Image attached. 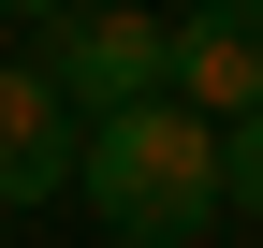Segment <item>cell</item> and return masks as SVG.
Returning a JSON list of instances; mask_svg holds the SVG:
<instances>
[{"instance_id":"cell-1","label":"cell","mask_w":263,"mask_h":248,"mask_svg":"<svg viewBox=\"0 0 263 248\" xmlns=\"http://www.w3.org/2000/svg\"><path fill=\"white\" fill-rule=\"evenodd\" d=\"M73 190L117 248H190L219 234V132L190 102H132V117H88L73 132Z\"/></svg>"},{"instance_id":"cell-2","label":"cell","mask_w":263,"mask_h":248,"mask_svg":"<svg viewBox=\"0 0 263 248\" xmlns=\"http://www.w3.org/2000/svg\"><path fill=\"white\" fill-rule=\"evenodd\" d=\"M29 73L73 102V132H88V117H132V102H161V15H146V0H59Z\"/></svg>"},{"instance_id":"cell-3","label":"cell","mask_w":263,"mask_h":248,"mask_svg":"<svg viewBox=\"0 0 263 248\" xmlns=\"http://www.w3.org/2000/svg\"><path fill=\"white\" fill-rule=\"evenodd\" d=\"M161 102H190L205 132L263 117V0H190V15H161Z\"/></svg>"},{"instance_id":"cell-4","label":"cell","mask_w":263,"mask_h":248,"mask_svg":"<svg viewBox=\"0 0 263 248\" xmlns=\"http://www.w3.org/2000/svg\"><path fill=\"white\" fill-rule=\"evenodd\" d=\"M44 190H73V102H59L29 58H0V204H44Z\"/></svg>"},{"instance_id":"cell-5","label":"cell","mask_w":263,"mask_h":248,"mask_svg":"<svg viewBox=\"0 0 263 248\" xmlns=\"http://www.w3.org/2000/svg\"><path fill=\"white\" fill-rule=\"evenodd\" d=\"M219 204H249V219H263V117L219 132Z\"/></svg>"},{"instance_id":"cell-6","label":"cell","mask_w":263,"mask_h":248,"mask_svg":"<svg viewBox=\"0 0 263 248\" xmlns=\"http://www.w3.org/2000/svg\"><path fill=\"white\" fill-rule=\"evenodd\" d=\"M0 15H29V29H44V15H59V0H0Z\"/></svg>"}]
</instances>
